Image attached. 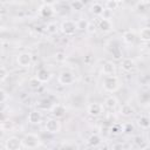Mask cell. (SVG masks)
I'll list each match as a JSON object with an SVG mask.
<instances>
[{
    "label": "cell",
    "mask_w": 150,
    "mask_h": 150,
    "mask_svg": "<svg viewBox=\"0 0 150 150\" xmlns=\"http://www.w3.org/2000/svg\"><path fill=\"white\" fill-rule=\"evenodd\" d=\"M22 148V139L16 136H9L5 141V149L6 150H19Z\"/></svg>",
    "instance_id": "277c9868"
},
{
    "label": "cell",
    "mask_w": 150,
    "mask_h": 150,
    "mask_svg": "<svg viewBox=\"0 0 150 150\" xmlns=\"http://www.w3.org/2000/svg\"><path fill=\"white\" fill-rule=\"evenodd\" d=\"M134 143L137 145V146H143V143H144V138L142 136H135L134 137Z\"/></svg>",
    "instance_id": "d6a6232c"
},
{
    "label": "cell",
    "mask_w": 150,
    "mask_h": 150,
    "mask_svg": "<svg viewBox=\"0 0 150 150\" xmlns=\"http://www.w3.org/2000/svg\"><path fill=\"white\" fill-rule=\"evenodd\" d=\"M45 129L49 134H59L61 130V123L56 117L49 118V120H47V122L45 124Z\"/></svg>",
    "instance_id": "5b68a950"
},
{
    "label": "cell",
    "mask_w": 150,
    "mask_h": 150,
    "mask_svg": "<svg viewBox=\"0 0 150 150\" xmlns=\"http://www.w3.org/2000/svg\"><path fill=\"white\" fill-rule=\"evenodd\" d=\"M120 112H121V115L124 116V117H131V116L135 114V109H134V107H132L131 104L125 103V104H123V105L121 107Z\"/></svg>",
    "instance_id": "e0dca14e"
},
{
    "label": "cell",
    "mask_w": 150,
    "mask_h": 150,
    "mask_svg": "<svg viewBox=\"0 0 150 150\" xmlns=\"http://www.w3.org/2000/svg\"><path fill=\"white\" fill-rule=\"evenodd\" d=\"M57 29H59V27H57V25L55 22H50V23L47 25V32L49 34H56Z\"/></svg>",
    "instance_id": "f1b7e54d"
},
{
    "label": "cell",
    "mask_w": 150,
    "mask_h": 150,
    "mask_svg": "<svg viewBox=\"0 0 150 150\" xmlns=\"http://www.w3.org/2000/svg\"><path fill=\"white\" fill-rule=\"evenodd\" d=\"M123 127H124V131H123V132H127V134H128V132H130V131L134 129V128H132V125H131V124H129V123L123 124Z\"/></svg>",
    "instance_id": "d590c367"
},
{
    "label": "cell",
    "mask_w": 150,
    "mask_h": 150,
    "mask_svg": "<svg viewBox=\"0 0 150 150\" xmlns=\"http://www.w3.org/2000/svg\"><path fill=\"white\" fill-rule=\"evenodd\" d=\"M81 2H82V4L84 5V6H86V5H87V4L89 2V0H81Z\"/></svg>",
    "instance_id": "b9f144b4"
},
{
    "label": "cell",
    "mask_w": 150,
    "mask_h": 150,
    "mask_svg": "<svg viewBox=\"0 0 150 150\" xmlns=\"http://www.w3.org/2000/svg\"><path fill=\"white\" fill-rule=\"evenodd\" d=\"M39 105L40 107H42L43 109H50L52 108V105H50V100H48V98H43V100H41L40 102H39Z\"/></svg>",
    "instance_id": "4dcf8cb0"
},
{
    "label": "cell",
    "mask_w": 150,
    "mask_h": 150,
    "mask_svg": "<svg viewBox=\"0 0 150 150\" xmlns=\"http://www.w3.org/2000/svg\"><path fill=\"white\" fill-rule=\"evenodd\" d=\"M60 29L64 35H73L77 30V25L73 20H64V21H62Z\"/></svg>",
    "instance_id": "3957f363"
},
{
    "label": "cell",
    "mask_w": 150,
    "mask_h": 150,
    "mask_svg": "<svg viewBox=\"0 0 150 150\" xmlns=\"http://www.w3.org/2000/svg\"><path fill=\"white\" fill-rule=\"evenodd\" d=\"M28 122L30 124H40L42 122V115L39 110H32L28 114Z\"/></svg>",
    "instance_id": "4fadbf2b"
},
{
    "label": "cell",
    "mask_w": 150,
    "mask_h": 150,
    "mask_svg": "<svg viewBox=\"0 0 150 150\" xmlns=\"http://www.w3.org/2000/svg\"><path fill=\"white\" fill-rule=\"evenodd\" d=\"M41 84H42V82L35 76V77H32L30 80H29V87L32 88V89H39L40 87H41Z\"/></svg>",
    "instance_id": "d4e9b609"
},
{
    "label": "cell",
    "mask_w": 150,
    "mask_h": 150,
    "mask_svg": "<svg viewBox=\"0 0 150 150\" xmlns=\"http://www.w3.org/2000/svg\"><path fill=\"white\" fill-rule=\"evenodd\" d=\"M76 25H77V29H80V30H87L88 25H89V21H87L86 19H80L79 21H76Z\"/></svg>",
    "instance_id": "484cf974"
},
{
    "label": "cell",
    "mask_w": 150,
    "mask_h": 150,
    "mask_svg": "<svg viewBox=\"0 0 150 150\" xmlns=\"http://www.w3.org/2000/svg\"><path fill=\"white\" fill-rule=\"evenodd\" d=\"M56 1H57V0H42V2H43L45 5H50V6H53Z\"/></svg>",
    "instance_id": "74e56055"
},
{
    "label": "cell",
    "mask_w": 150,
    "mask_h": 150,
    "mask_svg": "<svg viewBox=\"0 0 150 150\" xmlns=\"http://www.w3.org/2000/svg\"><path fill=\"white\" fill-rule=\"evenodd\" d=\"M111 148H112V149H118V148H123V144H115V145H112Z\"/></svg>",
    "instance_id": "ab89813d"
},
{
    "label": "cell",
    "mask_w": 150,
    "mask_h": 150,
    "mask_svg": "<svg viewBox=\"0 0 150 150\" xmlns=\"http://www.w3.org/2000/svg\"><path fill=\"white\" fill-rule=\"evenodd\" d=\"M122 39H123L124 43H127V45H132V43L135 42V40H136V34H135L134 32H131V30H127V32L123 33Z\"/></svg>",
    "instance_id": "ac0fdd59"
},
{
    "label": "cell",
    "mask_w": 150,
    "mask_h": 150,
    "mask_svg": "<svg viewBox=\"0 0 150 150\" xmlns=\"http://www.w3.org/2000/svg\"><path fill=\"white\" fill-rule=\"evenodd\" d=\"M137 123L142 129H149L150 128V117L146 116V115H143L138 118Z\"/></svg>",
    "instance_id": "44dd1931"
},
{
    "label": "cell",
    "mask_w": 150,
    "mask_h": 150,
    "mask_svg": "<svg viewBox=\"0 0 150 150\" xmlns=\"http://www.w3.org/2000/svg\"><path fill=\"white\" fill-rule=\"evenodd\" d=\"M13 128V122L11 120H2L1 121V129L4 131H8Z\"/></svg>",
    "instance_id": "4316f807"
},
{
    "label": "cell",
    "mask_w": 150,
    "mask_h": 150,
    "mask_svg": "<svg viewBox=\"0 0 150 150\" xmlns=\"http://www.w3.org/2000/svg\"><path fill=\"white\" fill-rule=\"evenodd\" d=\"M120 67H121V69H122L123 71L129 73V71H131V70L135 69L136 63H135V61H134L132 59H130V57H124V59H122Z\"/></svg>",
    "instance_id": "8fae6325"
},
{
    "label": "cell",
    "mask_w": 150,
    "mask_h": 150,
    "mask_svg": "<svg viewBox=\"0 0 150 150\" xmlns=\"http://www.w3.org/2000/svg\"><path fill=\"white\" fill-rule=\"evenodd\" d=\"M87 112L89 116L91 117H98L102 115L103 112V105L98 102H94V103H90L87 108Z\"/></svg>",
    "instance_id": "ba28073f"
},
{
    "label": "cell",
    "mask_w": 150,
    "mask_h": 150,
    "mask_svg": "<svg viewBox=\"0 0 150 150\" xmlns=\"http://www.w3.org/2000/svg\"><path fill=\"white\" fill-rule=\"evenodd\" d=\"M138 35H139V39L142 41H144V42L150 41V27H143L139 30Z\"/></svg>",
    "instance_id": "7402d4cb"
},
{
    "label": "cell",
    "mask_w": 150,
    "mask_h": 150,
    "mask_svg": "<svg viewBox=\"0 0 150 150\" xmlns=\"http://www.w3.org/2000/svg\"><path fill=\"white\" fill-rule=\"evenodd\" d=\"M118 1L116 0H107L105 1V9L107 11H115L118 7Z\"/></svg>",
    "instance_id": "cb8c5ba5"
},
{
    "label": "cell",
    "mask_w": 150,
    "mask_h": 150,
    "mask_svg": "<svg viewBox=\"0 0 150 150\" xmlns=\"http://www.w3.org/2000/svg\"><path fill=\"white\" fill-rule=\"evenodd\" d=\"M62 148H73V149H75V148H77L75 144H66V143H63L62 145H61Z\"/></svg>",
    "instance_id": "f35d334b"
},
{
    "label": "cell",
    "mask_w": 150,
    "mask_h": 150,
    "mask_svg": "<svg viewBox=\"0 0 150 150\" xmlns=\"http://www.w3.org/2000/svg\"><path fill=\"white\" fill-rule=\"evenodd\" d=\"M0 94H1V103H2V104H5V103H6V101L9 98V96L7 95V93H6L4 89H1V90H0Z\"/></svg>",
    "instance_id": "836d02e7"
},
{
    "label": "cell",
    "mask_w": 150,
    "mask_h": 150,
    "mask_svg": "<svg viewBox=\"0 0 150 150\" xmlns=\"http://www.w3.org/2000/svg\"><path fill=\"white\" fill-rule=\"evenodd\" d=\"M39 13H40V15L42 16V18H50V16H53V14H54V8L50 6V5H42L41 7H40V9H39Z\"/></svg>",
    "instance_id": "2e32d148"
},
{
    "label": "cell",
    "mask_w": 150,
    "mask_h": 150,
    "mask_svg": "<svg viewBox=\"0 0 150 150\" xmlns=\"http://www.w3.org/2000/svg\"><path fill=\"white\" fill-rule=\"evenodd\" d=\"M70 7H71V9H74V11H81V9L84 7V5L81 2V0H75V1H73V2L70 4Z\"/></svg>",
    "instance_id": "83f0119b"
},
{
    "label": "cell",
    "mask_w": 150,
    "mask_h": 150,
    "mask_svg": "<svg viewBox=\"0 0 150 150\" xmlns=\"http://www.w3.org/2000/svg\"><path fill=\"white\" fill-rule=\"evenodd\" d=\"M118 102H117V98L115 96H108L105 100H104V107L107 109H110V110H114L116 107H117Z\"/></svg>",
    "instance_id": "d6986e66"
},
{
    "label": "cell",
    "mask_w": 150,
    "mask_h": 150,
    "mask_svg": "<svg viewBox=\"0 0 150 150\" xmlns=\"http://www.w3.org/2000/svg\"><path fill=\"white\" fill-rule=\"evenodd\" d=\"M90 12L94 14V15H96V16H101L104 12H105V8L101 5V4H98V2H95V4H93L91 5V8H90Z\"/></svg>",
    "instance_id": "ffe728a7"
},
{
    "label": "cell",
    "mask_w": 150,
    "mask_h": 150,
    "mask_svg": "<svg viewBox=\"0 0 150 150\" xmlns=\"http://www.w3.org/2000/svg\"><path fill=\"white\" fill-rule=\"evenodd\" d=\"M101 143H102V137L98 134H93L87 139V144L91 148H97Z\"/></svg>",
    "instance_id": "9a60e30c"
},
{
    "label": "cell",
    "mask_w": 150,
    "mask_h": 150,
    "mask_svg": "<svg viewBox=\"0 0 150 150\" xmlns=\"http://www.w3.org/2000/svg\"><path fill=\"white\" fill-rule=\"evenodd\" d=\"M101 132L104 134V135H108V134L110 132V128H107L105 125H102V127H101Z\"/></svg>",
    "instance_id": "8d00e7d4"
},
{
    "label": "cell",
    "mask_w": 150,
    "mask_h": 150,
    "mask_svg": "<svg viewBox=\"0 0 150 150\" xmlns=\"http://www.w3.org/2000/svg\"><path fill=\"white\" fill-rule=\"evenodd\" d=\"M116 1H118V2H121V1H123V0H116Z\"/></svg>",
    "instance_id": "7bdbcfd3"
},
{
    "label": "cell",
    "mask_w": 150,
    "mask_h": 150,
    "mask_svg": "<svg viewBox=\"0 0 150 150\" xmlns=\"http://www.w3.org/2000/svg\"><path fill=\"white\" fill-rule=\"evenodd\" d=\"M8 75H9V73H8V70L6 69V67H5V66H1V67H0V81L4 82V81L8 77Z\"/></svg>",
    "instance_id": "f546056e"
},
{
    "label": "cell",
    "mask_w": 150,
    "mask_h": 150,
    "mask_svg": "<svg viewBox=\"0 0 150 150\" xmlns=\"http://www.w3.org/2000/svg\"><path fill=\"white\" fill-rule=\"evenodd\" d=\"M41 145V139L36 134H26L22 138V148L25 149H36Z\"/></svg>",
    "instance_id": "7a4b0ae2"
},
{
    "label": "cell",
    "mask_w": 150,
    "mask_h": 150,
    "mask_svg": "<svg viewBox=\"0 0 150 150\" xmlns=\"http://www.w3.org/2000/svg\"><path fill=\"white\" fill-rule=\"evenodd\" d=\"M116 73V64L112 61H105L102 66V74L105 76L115 75Z\"/></svg>",
    "instance_id": "7c38bea8"
},
{
    "label": "cell",
    "mask_w": 150,
    "mask_h": 150,
    "mask_svg": "<svg viewBox=\"0 0 150 150\" xmlns=\"http://www.w3.org/2000/svg\"><path fill=\"white\" fill-rule=\"evenodd\" d=\"M55 60H56L57 62H63V61H66V54H64L63 52H57V53L55 54Z\"/></svg>",
    "instance_id": "1f68e13d"
},
{
    "label": "cell",
    "mask_w": 150,
    "mask_h": 150,
    "mask_svg": "<svg viewBox=\"0 0 150 150\" xmlns=\"http://www.w3.org/2000/svg\"><path fill=\"white\" fill-rule=\"evenodd\" d=\"M141 2L144 4V5H149L150 4V0H141Z\"/></svg>",
    "instance_id": "60d3db41"
},
{
    "label": "cell",
    "mask_w": 150,
    "mask_h": 150,
    "mask_svg": "<svg viewBox=\"0 0 150 150\" xmlns=\"http://www.w3.org/2000/svg\"><path fill=\"white\" fill-rule=\"evenodd\" d=\"M16 62H18V64H19L20 67H22V68H28V67H30V64H32V62H33V56H32L30 53L23 52V53H21V54H19V55L16 56Z\"/></svg>",
    "instance_id": "8992f818"
},
{
    "label": "cell",
    "mask_w": 150,
    "mask_h": 150,
    "mask_svg": "<svg viewBox=\"0 0 150 150\" xmlns=\"http://www.w3.org/2000/svg\"><path fill=\"white\" fill-rule=\"evenodd\" d=\"M123 131H124L123 124L116 123V124H112V125L110 127V132L114 134V135H118V134H121V132H123Z\"/></svg>",
    "instance_id": "603a6c76"
},
{
    "label": "cell",
    "mask_w": 150,
    "mask_h": 150,
    "mask_svg": "<svg viewBox=\"0 0 150 150\" xmlns=\"http://www.w3.org/2000/svg\"><path fill=\"white\" fill-rule=\"evenodd\" d=\"M121 81L116 75H109L105 76L103 80V89L108 93H115L120 89Z\"/></svg>",
    "instance_id": "6da1fadb"
},
{
    "label": "cell",
    "mask_w": 150,
    "mask_h": 150,
    "mask_svg": "<svg viewBox=\"0 0 150 150\" xmlns=\"http://www.w3.org/2000/svg\"><path fill=\"white\" fill-rule=\"evenodd\" d=\"M112 22L108 19V18H103V19H101L100 21H98V23H97V28L101 30V32H103V33H109V32H111L112 30Z\"/></svg>",
    "instance_id": "30bf717a"
},
{
    "label": "cell",
    "mask_w": 150,
    "mask_h": 150,
    "mask_svg": "<svg viewBox=\"0 0 150 150\" xmlns=\"http://www.w3.org/2000/svg\"><path fill=\"white\" fill-rule=\"evenodd\" d=\"M75 81V76L70 70H62L59 75V82L62 86H70Z\"/></svg>",
    "instance_id": "52a82bcc"
},
{
    "label": "cell",
    "mask_w": 150,
    "mask_h": 150,
    "mask_svg": "<svg viewBox=\"0 0 150 150\" xmlns=\"http://www.w3.org/2000/svg\"><path fill=\"white\" fill-rule=\"evenodd\" d=\"M66 111H67L66 107H64L63 104H61V103H55V104H53L52 108H50L52 115H53L54 117H56V118L63 117L64 114H66Z\"/></svg>",
    "instance_id": "9c48e42d"
},
{
    "label": "cell",
    "mask_w": 150,
    "mask_h": 150,
    "mask_svg": "<svg viewBox=\"0 0 150 150\" xmlns=\"http://www.w3.org/2000/svg\"><path fill=\"white\" fill-rule=\"evenodd\" d=\"M86 32H88L89 34H94V33L96 32V26H95L94 23L89 22V25H88V28H87V30H86Z\"/></svg>",
    "instance_id": "e575fe53"
},
{
    "label": "cell",
    "mask_w": 150,
    "mask_h": 150,
    "mask_svg": "<svg viewBox=\"0 0 150 150\" xmlns=\"http://www.w3.org/2000/svg\"><path fill=\"white\" fill-rule=\"evenodd\" d=\"M36 77H38L42 83H46V82H48V81L52 79V73H50L49 70L42 68V69H39V70H38Z\"/></svg>",
    "instance_id": "5bb4252c"
}]
</instances>
